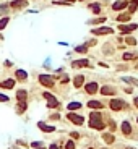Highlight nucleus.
I'll return each mask as SVG.
<instances>
[{
    "mask_svg": "<svg viewBox=\"0 0 138 149\" xmlns=\"http://www.w3.org/2000/svg\"><path fill=\"white\" fill-rule=\"evenodd\" d=\"M89 128H94V130H102L104 128L101 112H91V115H89Z\"/></svg>",
    "mask_w": 138,
    "mask_h": 149,
    "instance_id": "1",
    "label": "nucleus"
},
{
    "mask_svg": "<svg viewBox=\"0 0 138 149\" xmlns=\"http://www.w3.org/2000/svg\"><path fill=\"white\" fill-rule=\"evenodd\" d=\"M39 83L44 84L46 88H52L54 86V78L49 76V74H39Z\"/></svg>",
    "mask_w": 138,
    "mask_h": 149,
    "instance_id": "2",
    "label": "nucleus"
},
{
    "mask_svg": "<svg viewBox=\"0 0 138 149\" xmlns=\"http://www.w3.org/2000/svg\"><path fill=\"white\" fill-rule=\"evenodd\" d=\"M109 105H111V109H112V110H122L125 104H123L122 99H112Z\"/></svg>",
    "mask_w": 138,
    "mask_h": 149,
    "instance_id": "3",
    "label": "nucleus"
},
{
    "mask_svg": "<svg viewBox=\"0 0 138 149\" xmlns=\"http://www.w3.org/2000/svg\"><path fill=\"white\" fill-rule=\"evenodd\" d=\"M67 117H68V118L72 120L75 125H83V122H84L83 117H81V115H76V114H68Z\"/></svg>",
    "mask_w": 138,
    "mask_h": 149,
    "instance_id": "4",
    "label": "nucleus"
},
{
    "mask_svg": "<svg viewBox=\"0 0 138 149\" xmlns=\"http://www.w3.org/2000/svg\"><path fill=\"white\" fill-rule=\"evenodd\" d=\"M0 88L2 89H13L15 88V80H5L0 83Z\"/></svg>",
    "mask_w": 138,
    "mask_h": 149,
    "instance_id": "5",
    "label": "nucleus"
},
{
    "mask_svg": "<svg viewBox=\"0 0 138 149\" xmlns=\"http://www.w3.org/2000/svg\"><path fill=\"white\" fill-rule=\"evenodd\" d=\"M125 7H128L127 0H119V2H115V3L112 5V10H123Z\"/></svg>",
    "mask_w": 138,
    "mask_h": 149,
    "instance_id": "6",
    "label": "nucleus"
},
{
    "mask_svg": "<svg viewBox=\"0 0 138 149\" xmlns=\"http://www.w3.org/2000/svg\"><path fill=\"white\" fill-rule=\"evenodd\" d=\"M138 26L137 25H120L119 26V29L122 31V33H132V31H135Z\"/></svg>",
    "mask_w": 138,
    "mask_h": 149,
    "instance_id": "7",
    "label": "nucleus"
},
{
    "mask_svg": "<svg viewBox=\"0 0 138 149\" xmlns=\"http://www.w3.org/2000/svg\"><path fill=\"white\" fill-rule=\"evenodd\" d=\"M111 33H112V29H111V28H96V29H93V34H96V36L111 34Z\"/></svg>",
    "mask_w": 138,
    "mask_h": 149,
    "instance_id": "8",
    "label": "nucleus"
},
{
    "mask_svg": "<svg viewBox=\"0 0 138 149\" xmlns=\"http://www.w3.org/2000/svg\"><path fill=\"white\" fill-rule=\"evenodd\" d=\"M101 94L102 96H114L115 94V89L111 88V86H102V88H101Z\"/></svg>",
    "mask_w": 138,
    "mask_h": 149,
    "instance_id": "9",
    "label": "nucleus"
},
{
    "mask_svg": "<svg viewBox=\"0 0 138 149\" xmlns=\"http://www.w3.org/2000/svg\"><path fill=\"white\" fill-rule=\"evenodd\" d=\"M84 89H86V92H89V94H94L96 91H98V83H88V84L84 86Z\"/></svg>",
    "mask_w": 138,
    "mask_h": 149,
    "instance_id": "10",
    "label": "nucleus"
},
{
    "mask_svg": "<svg viewBox=\"0 0 138 149\" xmlns=\"http://www.w3.org/2000/svg\"><path fill=\"white\" fill-rule=\"evenodd\" d=\"M26 97H28V92H26L25 89L16 91V99H18V102H26Z\"/></svg>",
    "mask_w": 138,
    "mask_h": 149,
    "instance_id": "11",
    "label": "nucleus"
},
{
    "mask_svg": "<svg viewBox=\"0 0 138 149\" xmlns=\"http://www.w3.org/2000/svg\"><path fill=\"white\" fill-rule=\"evenodd\" d=\"M28 5V2L26 0H15V2H11L10 7L11 8H23V7Z\"/></svg>",
    "mask_w": 138,
    "mask_h": 149,
    "instance_id": "12",
    "label": "nucleus"
},
{
    "mask_svg": "<svg viewBox=\"0 0 138 149\" xmlns=\"http://www.w3.org/2000/svg\"><path fill=\"white\" fill-rule=\"evenodd\" d=\"M88 107H89V109H102V107H104V104H102V102H99V100H89V102H88Z\"/></svg>",
    "mask_w": 138,
    "mask_h": 149,
    "instance_id": "13",
    "label": "nucleus"
},
{
    "mask_svg": "<svg viewBox=\"0 0 138 149\" xmlns=\"http://www.w3.org/2000/svg\"><path fill=\"white\" fill-rule=\"evenodd\" d=\"M73 67L75 68H81V67H89V62L86 59H83V60H75L73 62Z\"/></svg>",
    "mask_w": 138,
    "mask_h": 149,
    "instance_id": "14",
    "label": "nucleus"
},
{
    "mask_svg": "<svg viewBox=\"0 0 138 149\" xmlns=\"http://www.w3.org/2000/svg\"><path fill=\"white\" fill-rule=\"evenodd\" d=\"M38 126H39L41 130H42V131H44V133H50V131H54V126H49V125H46V123H42V122H39V123H38Z\"/></svg>",
    "mask_w": 138,
    "mask_h": 149,
    "instance_id": "15",
    "label": "nucleus"
},
{
    "mask_svg": "<svg viewBox=\"0 0 138 149\" xmlns=\"http://www.w3.org/2000/svg\"><path fill=\"white\" fill-rule=\"evenodd\" d=\"M122 133L123 134H130L132 133V125L128 122H122Z\"/></svg>",
    "mask_w": 138,
    "mask_h": 149,
    "instance_id": "16",
    "label": "nucleus"
},
{
    "mask_svg": "<svg viewBox=\"0 0 138 149\" xmlns=\"http://www.w3.org/2000/svg\"><path fill=\"white\" fill-rule=\"evenodd\" d=\"M83 81H84V76H83V74H78V76H75V80H73L75 88H80V86L83 84Z\"/></svg>",
    "mask_w": 138,
    "mask_h": 149,
    "instance_id": "17",
    "label": "nucleus"
},
{
    "mask_svg": "<svg viewBox=\"0 0 138 149\" xmlns=\"http://www.w3.org/2000/svg\"><path fill=\"white\" fill-rule=\"evenodd\" d=\"M15 74H16V78H18V80H21V81L28 78V73H26L25 70H16V73H15Z\"/></svg>",
    "mask_w": 138,
    "mask_h": 149,
    "instance_id": "18",
    "label": "nucleus"
},
{
    "mask_svg": "<svg viewBox=\"0 0 138 149\" xmlns=\"http://www.w3.org/2000/svg\"><path fill=\"white\" fill-rule=\"evenodd\" d=\"M137 7H138V0H132L128 3V13H133V11L137 10Z\"/></svg>",
    "mask_w": 138,
    "mask_h": 149,
    "instance_id": "19",
    "label": "nucleus"
},
{
    "mask_svg": "<svg viewBox=\"0 0 138 149\" xmlns=\"http://www.w3.org/2000/svg\"><path fill=\"white\" fill-rule=\"evenodd\" d=\"M130 16H132V13H122V15L117 16V21H120V23H122V21H128Z\"/></svg>",
    "mask_w": 138,
    "mask_h": 149,
    "instance_id": "20",
    "label": "nucleus"
},
{
    "mask_svg": "<svg viewBox=\"0 0 138 149\" xmlns=\"http://www.w3.org/2000/svg\"><path fill=\"white\" fill-rule=\"evenodd\" d=\"M102 139H104V141H106L107 144L114 143V136H112V134H109V133H104V134H102Z\"/></svg>",
    "mask_w": 138,
    "mask_h": 149,
    "instance_id": "21",
    "label": "nucleus"
},
{
    "mask_svg": "<svg viewBox=\"0 0 138 149\" xmlns=\"http://www.w3.org/2000/svg\"><path fill=\"white\" fill-rule=\"evenodd\" d=\"M89 8H91V10H93V13H96V15H98L99 11H101V7H99V3H91V5H89Z\"/></svg>",
    "mask_w": 138,
    "mask_h": 149,
    "instance_id": "22",
    "label": "nucleus"
},
{
    "mask_svg": "<svg viewBox=\"0 0 138 149\" xmlns=\"http://www.w3.org/2000/svg\"><path fill=\"white\" fill-rule=\"evenodd\" d=\"M80 107H81L80 102H70L68 104V110H76V109H80Z\"/></svg>",
    "mask_w": 138,
    "mask_h": 149,
    "instance_id": "23",
    "label": "nucleus"
},
{
    "mask_svg": "<svg viewBox=\"0 0 138 149\" xmlns=\"http://www.w3.org/2000/svg\"><path fill=\"white\" fill-rule=\"evenodd\" d=\"M75 50H76L78 54H84V52L88 50V44H84V45H78V47H76Z\"/></svg>",
    "mask_w": 138,
    "mask_h": 149,
    "instance_id": "24",
    "label": "nucleus"
},
{
    "mask_svg": "<svg viewBox=\"0 0 138 149\" xmlns=\"http://www.w3.org/2000/svg\"><path fill=\"white\" fill-rule=\"evenodd\" d=\"M8 21H10V18H8V16L2 18V20H0V29H3V28H5L7 25H8Z\"/></svg>",
    "mask_w": 138,
    "mask_h": 149,
    "instance_id": "25",
    "label": "nucleus"
},
{
    "mask_svg": "<svg viewBox=\"0 0 138 149\" xmlns=\"http://www.w3.org/2000/svg\"><path fill=\"white\" fill-rule=\"evenodd\" d=\"M47 107H50V109H52V107H59V100L55 99V100H49V102H47Z\"/></svg>",
    "mask_w": 138,
    "mask_h": 149,
    "instance_id": "26",
    "label": "nucleus"
},
{
    "mask_svg": "<svg viewBox=\"0 0 138 149\" xmlns=\"http://www.w3.org/2000/svg\"><path fill=\"white\" fill-rule=\"evenodd\" d=\"M26 109V102H18V114H21Z\"/></svg>",
    "mask_w": 138,
    "mask_h": 149,
    "instance_id": "27",
    "label": "nucleus"
},
{
    "mask_svg": "<svg viewBox=\"0 0 138 149\" xmlns=\"http://www.w3.org/2000/svg\"><path fill=\"white\" fill-rule=\"evenodd\" d=\"M135 57H137V55L135 54H123V60H132V59H135Z\"/></svg>",
    "mask_w": 138,
    "mask_h": 149,
    "instance_id": "28",
    "label": "nucleus"
},
{
    "mask_svg": "<svg viewBox=\"0 0 138 149\" xmlns=\"http://www.w3.org/2000/svg\"><path fill=\"white\" fill-rule=\"evenodd\" d=\"M65 149H75V143H73V141H67V144H65Z\"/></svg>",
    "mask_w": 138,
    "mask_h": 149,
    "instance_id": "29",
    "label": "nucleus"
},
{
    "mask_svg": "<svg viewBox=\"0 0 138 149\" xmlns=\"http://www.w3.org/2000/svg\"><path fill=\"white\" fill-rule=\"evenodd\" d=\"M104 21H106V18H98V20L91 21V25H99V23H104Z\"/></svg>",
    "mask_w": 138,
    "mask_h": 149,
    "instance_id": "30",
    "label": "nucleus"
},
{
    "mask_svg": "<svg viewBox=\"0 0 138 149\" xmlns=\"http://www.w3.org/2000/svg\"><path fill=\"white\" fill-rule=\"evenodd\" d=\"M125 41H127V44H130V45H135V44H137V39H133V37H127Z\"/></svg>",
    "mask_w": 138,
    "mask_h": 149,
    "instance_id": "31",
    "label": "nucleus"
},
{
    "mask_svg": "<svg viewBox=\"0 0 138 149\" xmlns=\"http://www.w3.org/2000/svg\"><path fill=\"white\" fill-rule=\"evenodd\" d=\"M125 81H128V83H133V84H137L138 86V81L137 80H133V78H123Z\"/></svg>",
    "mask_w": 138,
    "mask_h": 149,
    "instance_id": "32",
    "label": "nucleus"
},
{
    "mask_svg": "<svg viewBox=\"0 0 138 149\" xmlns=\"http://www.w3.org/2000/svg\"><path fill=\"white\" fill-rule=\"evenodd\" d=\"M0 102H8V97L5 94H0Z\"/></svg>",
    "mask_w": 138,
    "mask_h": 149,
    "instance_id": "33",
    "label": "nucleus"
},
{
    "mask_svg": "<svg viewBox=\"0 0 138 149\" xmlns=\"http://www.w3.org/2000/svg\"><path fill=\"white\" fill-rule=\"evenodd\" d=\"M68 81H70V78L67 76V74H65L64 78H62V83H68Z\"/></svg>",
    "mask_w": 138,
    "mask_h": 149,
    "instance_id": "34",
    "label": "nucleus"
},
{
    "mask_svg": "<svg viewBox=\"0 0 138 149\" xmlns=\"http://www.w3.org/2000/svg\"><path fill=\"white\" fill-rule=\"evenodd\" d=\"M5 10H7V5H2V7H0V13H5Z\"/></svg>",
    "mask_w": 138,
    "mask_h": 149,
    "instance_id": "35",
    "label": "nucleus"
},
{
    "mask_svg": "<svg viewBox=\"0 0 138 149\" xmlns=\"http://www.w3.org/2000/svg\"><path fill=\"white\" fill-rule=\"evenodd\" d=\"M39 146H41V143H33V148H38V149H39Z\"/></svg>",
    "mask_w": 138,
    "mask_h": 149,
    "instance_id": "36",
    "label": "nucleus"
},
{
    "mask_svg": "<svg viewBox=\"0 0 138 149\" xmlns=\"http://www.w3.org/2000/svg\"><path fill=\"white\" fill-rule=\"evenodd\" d=\"M59 2H67V3H73L75 0H59Z\"/></svg>",
    "mask_w": 138,
    "mask_h": 149,
    "instance_id": "37",
    "label": "nucleus"
},
{
    "mask_svg": "<svg viewBox=\"0 0 138 149\" xmlns=\"http://www.w3.org/2000/svg\"><path fill=\"white\" fill-rule=\"evenodd\" d=\"M50 149H59V146H57V144H52V146H50Z\"/></svg>",
    "mask_w": 138,
    "mask_h": 149,
    "instance_id": "38",
    "label": "nucleus"
},
{
    "mask_svg": "<svg viewBox=\"0 0 138 149\" xmlns=\"http://www.w3.org/2000/svg\"><path fill=\"white\" fill-rule=\"evenodd\" d=\"M135 107L138 109V97H135Z\"/></svg>",
    "mask_w": 138,
    "mask_h": 149,
    "instance_id": "39",
    "label": "nucleus"
},
{
    "mask_svg": "<svg viewBox=\"0 0 138 149\" xmlns=\"http://www.w3.org/2000/svg\"><path fill=\"white\" fill-rule=\"evenodd\" d=\"M41 149H44V148H41Z\"/></svg>",
    "mask_w": 138,
    "mask_h": 149,
    "instance_id": "40",
    "label": "nucleus"
},
{
    "mask_svg": "<svg viewBox=\"0 0 138 149\" xmlns=\"http://www.w3.org/2000/svg\"><path fill=\"white\" fill-rule=\"evenodd\" d=\"M137 68H138V65H137Z\"/></svg>",
    "mask_w": 138,
    "mask_h": 149,
    "instance_id": "41",
    "label": "nucleus"
},
{
    "mask_svg": "<svg viewBox=\"0 0 138 149\" xmlns=\"http://www.w3.org/2000/svg\"><path fill=\"white\" fill-rule=\"evenodd\" d=\"M137 122H138V118H137Z\"/></svg>",
    "mask_w": 138,
    "mask_h": 149,
    "instance_id": "42",
    "label": "nucleus"
}]
</instances>
